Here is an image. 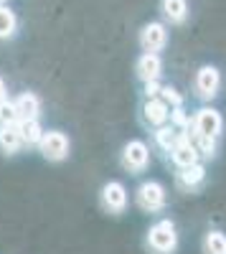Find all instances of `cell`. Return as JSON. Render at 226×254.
Returning a JSON list of instances; mask_svg holds the SVG:
<instances>
[{
    "mask_svg": "<svg viewBox=\"0 0 226 254\" xmlns=\"http://www.w3.org/2000/svg\"><path fill=\"white\" fill-rule=\"evenodd\" d=\"M180 244V234L173 219H158L145 234V247L150 254H175Z\"/></svg>",
    "mask_w": 226,
    "mask_h": 254,
    "instance_id": "obj_1",
    "label": "cell"
},
{
    "mask_svg": "<svg viewBox=\"0 0 226 254\" xmlns=\"http://www.w3.org/2000/svg\"><path fill=\"white\" fill-rule=\"evenodd\" d=\"M150 160H153V147L145 142V140H127L122 145V153H119V163L127 173L132 176H140L150 168Z\"/></svg>",
    "mask_w": 226,
    "mask_h": 254,
    "instance_id": "obj_2",
    "label": "cell"
},
{
    "mask_svg": "<svg viewBox=\"0 0 226 254\" xmlns=\"http://www.w3.org/2000/svg\"><path fill=\"white\" fill-rule=\"evenodd\" d=\"M135 206L145 214H158L168 206V190L160 181H142L135 188Z\"/></svg>",
    "mask_w": 226,
    "mask_h": 254,
    "instance_id": "obj_3",
    "label": "cell"
},
{
    "mask_svg": "<svg viewBox=\"0 0 226 254\" xmlns=\"http://www.w3.org/2000/svg\"><path fill=\"white\" fill-rule=\"evenodd\" d=\"M36 150L41 153V158L49 160V163H64L71 153V140L66 132L61 130H44V137H41Z\"/></svg>",
    "mask_w": 226,
    "mask_h": 254,
    "instance_id": "obj_4",
    "label": "cell"
},
{
    "mask_svg": "<svg viewBox=\"0 0 226 254\" xmlns=\"http://www.w3.org/2000/svg\"><path fill=\"white\" fill-rule=\"evenodd\" d=\"M206 178H209V171H206V163L198 160L193 165H183V168H175V176H173V183L180 193H198V190L206 186Z\"/></svg>",
    "mask_w": 226,
    "mask_h": 254,
    "instance_id": "obj_5",
    "label": "cell"
},
{
    "mask_svg": "<svg viewBox=\"0 0 226 254\" xmlns=\"http://www.w3.org/2000/svg\"><path fill=\"white\" fill-rule=\"evenodd\" d=\"M99 203L102 208L112 216H122L127 211V203H130V196H127V186L122 181H107L99 190Z\"/></svg>",
    "mask_w": 226,
    "mask_h": 254,
    "instance_id": "obj_6",
    "label": "cell"
},
{
    "mask_svg": "<svg viewBox=\"0 0 226 254\" xmlns=\"http://www.w3.org/2000/svg\"><path fill=\"white\" fill-rule=\"evenodd\" d=\"M219 89H221V71L214 64H203L193 76V94L201 102H211L219 97Z\"/></svg>",
    "mask_w": 226,
    "mask_h": 254,
    "instance_id": "obj_7",
    "label": "cell"
},
{
    "mask_svg": "<svg viewBox=\"0 0 226 254\" xmlns=\"http://www.w3.org/2000/svg\"><path fill=\"white\" fill-rule=\"evenodd\" d=\"M191 132L196 135H209V137H221L224 132V117L214 107H201L191 117Z\"/></svg>",
    "mask_w": 226,
    "mask_h": 254,
    "instance_id": "obj_8",
    "label": "cell"
},
{
    "mask_svg": "<svg viewBox=\"0 0 226 254\" xmlns=\"http://www.w3.org/2000/svg\"><path fill=\"white\" fill-rule=\"evenodd\" d=\"M140 49L148 51V54H160L163 49L168 46V28L166 23H160V20H150V23L142 26L140 31Z\"/></svg>",
    "mask_w": 226,
    "mask_h": 254,
    "instance_id": "obj_9",
    "label": "cell"
},
{
    "mask_svg": "<svg viewBox=\"0 0 226 254\" xmlns=\"http://www.w3.org/2000/svg\"><path fill=\"white\" fill-rule=\"evenodd\" d=\"M140 115H142V122H145V127H150V130H155V127L170 122V107L166 102H163L160 97H153V99H145L140 107Z\"/></svg>",
    "mask_w": 226,
    "mask_h": 254,
    "instance_id": "obj_10",
    "label": "cell"
},
{
    "mask_svg": "<svg viewBox=\"0 0 226 254\" xmlns=\"http://www.w3.org/2000/svg\"><path fill=\"white\" fill-rule=\"evenodd\" d=\"M135 76L145 84V81H155L163 76V59L160 54H148L142 51L135 61Z\"/></svg>",
    "mask_w": 226,
    "mask_h": 254,
    "instance_id": "obj_11",
    "label": "cell"
},
{
    "mask_svg": "<svg viewBox=\"0 0 226 254\" xmlns=\"http://www.w3.org/2000/svg\"><path fill=\"white\" fill-rule=\"evenodd\" d=\"M168 158H170V163H173L175 168L193 165V163H198V160H201V155H198V150H196V145L191 142L188 132H183V135H180V140L175 142V147L168 153Z\"/></svg>",
    "mask_w": 226,
    "mask_h": 254,
    "instance_id": "obj_12",
    "label": "cell"
},
{
    "mask_svg": "<svg viewBox=\"0 0 226 254\" xmlns=\"http://www.w3.org/2000/svg\"><path fill=\"white\" fill-rule=\"evenodd\" d=\"M15 110H18V120H41V97L36 92H20L18 97H13Z\"/></svg>",
    "mask_w": 226,
    "mask_h": 254,
    "instance_id": "obj_13",
    "label": "cell"
},
{
    "mask_svg": "<svg viewBox=\"0 0 226 254\" xmlns=\"http://www.w3.org/2000/svg\"><path fill=\"white\" fill-rule=\"evenodd\" d=\"M23 140L18 132V122H0V153L3 155H18Z\"/></svg>",
    "mask_w": 226,
    "mask_h": 254,
    "instance_id": "obj_14",
    "label": "cell"
},
{
    "mask_svg": "<svg viewBox=\"0 0 226 254\" xmlns=\"http://www.w3.org/2000/svg\"><path fill=\"white\" fill-rule=\"evenodd\" d=\"M180 135H183L180 130H175L170 122H166V125H160V127H155V130H153V145L168 155L173 147H175V142L180 140Z\"/></svg>",
    "mask_w": 226,
    "mask_h": 254,
    "instance_id": "obj_15",
    "label": "cell"
},
{
    "mask_svg": "<svg viewBox=\"0 0 226 254\" xmlns=\"http://www.w3.org/2000/svg\"><path fill=\"white\" fill-rule=\"evenodd\" d=\"M160 13L170 26H180L188 18V0H160Z\"/></svg>",
    "mask_w": 226,
    "mask_h": 254,
    "instance_id": "obj_16",
    "label": "cell"
},
{
    "mask_svg": "<svg viewBox=\"0 0 226 254\" xmlns=\"http://www.w3.org/2000/svg\"><path fill=\"white\" fill-rule=\"evenodd\" d=\"M18 132L23 147H38L41 137H44V127H41V120H18Z\"/></svg>",
    "mask_w": 226,
    "mask_h": 254,
    "instance_id": "obj_17",
    "label": "cell"
},
{
    "mask_svg": "<svg viewBox=\"0 0 226 254\" xmlns=\"http://www.w3.org/2000/svg\"><path fill=\"white\" fill-rule=\"evenodd\" d=\"M203 254H226V234L221 229H209L201 242Z\"/></svg>",
    "mask_w": 226,
    "mask_h": 254,
    "instance_id": "obj_18",
    "label": "cell"
},
{
    "mask_svg": "<svg viewBox=\"0 0 226 254\" xmlns=\"http://www.w3.org/2000/svg\"><path fill=\"white\" fill-rule=\"evenodd\" d=\"M188 137H191V142L196 145V150H198L201 160H211V158H216V153H219V137L196 135V132H191V130H188Z\"/></svg>",
    "mask_w": 226,
    "mask_h": 254,
    "instance_id": "obj_19",
    "label": "cell"
},
{
    "mask_svg": "<svg viewBox=\"0 0 226 254\" xmlns=\"http://www.w3.org/2000/svg\"><path fill=\"white\" fill-rule=\"evenodd\" d=\"M18 31V18L8 5H0V41L13 38Z\"/></svg>",
    "mask_w": 226,
    "mask_h": 254,
    "instance_id": "obj_20",
    "label": "cell"
},
{
    "mask_svg": "<svg viewBox=\"0 0 226 254\" xmlns=\"http://www.w3.org/2000/svg\"><path fill=\"white\" fill-rule=\"evenodd\" d=\"M160 99L166 102L170 110L173 107H183V104H186V97H183L175 87H170V84H163V87H160Z\"/></svg>",
    "mask_w": 226,
    "mask_h": 254,
    "instance_id": "obj_21",
    "label": "cell"
},
{
    "mask_svg": "<svg viewBox=\"0 0 226 254\" xmlns=\"http://www.w3.org/2000/svg\"><path fill=\"white\" fill-rule=\"evenodd\" d=\"M0 122H18V110L10 97L0 102Z\"/></svg>",
    "mask_w": 226,
    "mask_h": 254,
    "instance_id": "obj_22",
    "label": "cell"
},
{
    "mask_svg": "<svg viewBox=\"0 0 226 254\" xmlns=\"http://www.w3.org/2000/svg\"><path fill=\"white\" fill-rule=\"evenodd\" d=\"M160 79H155V81H145L142 84V97L145 99H153V97H160Z\"/></svg>",
    "mask_w": 226,
    "mask_h": 254,
    "instance_id": "obj_23",
    "label": "cell"
},
{
    "mask_svg": "<svg viewBox=\"0 0 226 254\" xmlns=\"http://www.w3.org/2000/svg\"><path fill=\"white\" fill-rule=\"evenodd\" d=\"M10 94H8V84H5V79L3 76H0V102H3V99H8Z\"/></svg>",
    "mask_w": 226,
    "mask_h": 254,
    "instance_id": "obj_24",
    "label": "cell"
},
{
    "mask_svg": "<svg viewBox=\"0 0 226 254\" xmlns=\"http://www.w3.org/2000/svg\"><path fill=\"white\" fill-rule=\"evenodd\" d=\"M0 5H5V0H0Z\"/></svg>",
    "mask_w": 226,
    "mask_h": 254,
    "instance_id": "obj_25",
    "label": "cell"
}]
</instances>
